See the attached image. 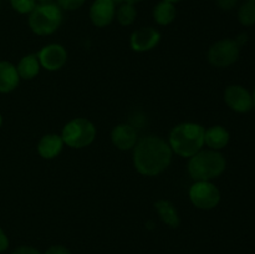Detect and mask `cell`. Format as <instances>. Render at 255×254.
Segmentation results:
<instances>
[{
    "label": "cell",
    "mask_w": 255,
    "mask_h": 254,
    "mask_svg": "<svg viewBox=\"0 0 255 254\" xmlns=\"http://www.w3.org/2000/svg\"><path fill=\"white\" fill-rule=\"evenodd\" d=\"M227 167L226 158L219 151L201 149L194 156L189 157L188 173L194 182L212 181L224 172Z\"/></svg>",
    "instance_id": "3957f363"
},
{
    "label": "cell",
    "mask_w": 255,
    "mask_h": 254,
    "mask_svg": "<svg viewBox=\"0 0 255 254\" xmlns=\"http://www.w3.org/2000/svg\"><path fill=\"white\" fill-rule=\"evenodd\" d=\"M238 0H217V5L221 7L222 10H232L236 7Z\"/></svg>",
    "instance_id": "d4e9b609"
},
{
    "label": "cell",
    "mask_w": 255,
    "mask_h": 254,
    "mask_svg": "<svg viewBox=\"0 0 255 254\" xmlns=\"http://www.w3.org/2000/svg\"><path fill=\"white\" fill-rule=\"evenodd\" d=\"M224 101L236 112H248L252 110L253 97L246 87L241 85H231L224 91Z\"/></svg>",
    "instance_id": "30bf717a"
},
{
    "label": "cell",
    "mask_w": 255,
    "mask_h": 254,
    "mask_svg": "<svg viewBox=\"0 0 255 254\" xmlns=\"http://www.w3.org/2000/svg\"><path fill=\"white\" fill-rule=\"evenodd\" d=\"M252 97H253V105L255 106V89H254V91H253V95H252Z\"/></svg>",
    "instance_id": "4dcf8cb0"
},
{
    "label": "cell",
    "mask_w": 255,
    "mask_h": 254,
    "mask_svg": "<svg viewBox=\"0 0 255 254\" xmlns=\"http://www.w3.org/2000/svg\"><path fill=\"white\" fill-rule=\"evenodd\" d=\"M238 20L244 26H252L255 24V2L247 1L239 7Z\"/></svg>",
    "instance_id": "ffe728a7"
},
{
    "label": "cell",
    "mask_w": 255,
    "mask_h": 254,
    "mask_svg": "<svg viewBox=\"0 0 255 254\" xmlns=\"http://www.w3.org/2000/svg\"><path fill=\"white\" fill-rule=\"evenodd\" d=\"M163 1H168V2H172V4H176V2L182 1V0H163Z\"/></svg>",
    "instance_id": "f1b7e54d"
},
{
    "label": "cell",
    "mask_w": 255,
    "mask_h": 254,
    "mask_svg": "<svg viewBox=\"0 0 255 254\" xmlns=\"http://www.w3.org/2000/svg\"><path fill=\"white\" fill-rule=\"evenodd\" d=\"M65 143L61 134L47 133L40 138L37 143V153L45 159H52L61 153Z\"/></svg>",
    "instance_id": "4fadbf2b"
},
{
    "label": "cell",
    "mask_w": 255,
    "mask_h": 254,
    "mask_svg": "<svg viewBox=\"0 0 255 254\" xmlns=\"http://www.w3.org/2000/svg\"><path fill=\"white\" fill-rule=\"evenodd\" d=\"M44 254H71L67 247L61 246V244H55V246L49 247Z\"/></svg>",
    "instance_id": "603a6c76"
},
{
    "label": "cell",
    "mask_w": 255,
    "mask_h": 254,
    "mask_svg": "<svg viewBox=\"0 0 255 254\" xmlns=\"http://www.w3.org/2000/svg\"><path fill=\"white\" fill-rule=\"evenodd\" d=\"M161 40V34L157 29L151 26L139 27L132 32L129 37L131 49L136 52H147L153 50Z\"/></svg>",
    "instance_id": "9c48e42d"
},
{
    "label": "cell",
    "mask_w": 255,
    "mask_h": 254,
    "mask_svg": "<svg viewBox=\"0 0 255 254\" xmlns=\"http://www.w3.org/2000/svg\"><path fill=\"white\" fill-rule=\"evenodd\" d=\"M111 141L117 149L128 151L133 149L138 141L137 131L133 126L128 124H120L111 131Z\"/></svg>",
    "instance_id": "7c38bea8"
},
{
    "label": "cell",
    "mask_w": 255,
    "mask_h": 254,
    "mask_svg": "<svg viewBox=\"0 0 255 254\" xmlns=\"http://www.w3.org/2000/svg\"><path fill=\"white\" fill-rule=\"evenodd\" d=\"M61 137L64 143L70 148H85L96 138V127L90 120L77 117L65 125Z\"/></svg>",
    "instance_id": "5b68a950"
},
{
    "label": "cell",
    "mask_w": 255,
    "mask_h": 254,
    "mask_svg": "<svg viewBox=\"0 0 255 254\" xmlns=\"http://www.w3.org/2000/svg\"><path fill=\"white\" fill-rule=\"evenodd\" d=\"M239 51H241V46L236 40L223 39L214 42L209 47L207 57H208L209 64L213 65L214 67L223 69V67L231 66L238 60Z\"/></svg>",
    "instance_id": "52a82bcc"
},
{
    "label": "cell",
    "mask_w": 255,
    "mask_h": 254,
    "mask_svg": "<svg viewBox=\"0 0 255 254\" xmlns=\"http://www.w3.org/2000/svg\"><path fill=\"white\" fill-rule=\"evenodd\" d=\"M111 1H114L115 4H122V2H125V0H111Z\"/></svg>",
    "instance_id": "f546056e"
},
{
    "label": "cell",
    "mask_w": 255,
    "mask_h": 254,
    "mask_svg": "<svg viewBox=\"0 0 255 254\" xmlns=\"http://www.w3.org/2000/svg\"><path fill=\"white\" fill-rule=\"evenodd\" d=\"M36 1H39L40 4H46V2H52L54 0H36Z\"/></svg>",
    "instance_id": "83f0119b"
},
{
    "label": "cell",
    "mask_w": 255,
    "mask_h": 254,
    "mask_svg": "<svg viewBox=\"0 0 255 254\" xmlns=\"http://www.w3.org/2000/svg\"><path fill=\"white\" fill-rule=\"evenodd\" d=\"M172 156L173 152L166 139L146 136L133 147V166L142 176L156 177L168 168Z\"/></svg>",
    "instance_id": "6da1fadb"
},
{
    "label": "cell",
    "mask_w": 255,
    "mask_h": 254,
    "mask_svg": "<svg viewBox=\"0 0 255 254\" xmlns=\"http://www.w3.org/2000/svg\"><path fill=\"white\" fill-rule=\"evenodd\" d=\"M85 4V0H57V6L65 11H75Z\"/></svg>",
    "instance_id": "7402d4cb"
},
{
    "label": "cell",
    "mask_w": 255,
    "mask_h": 254,
    "mask_svg": "<svg viewBox=\"0 0 255 254\" xmlns=\"http://www.w3.org/2000/svg\"><path fill=\"white\" fill-rule=\"evenodd\" d=\"M62 10L54 2L36 5L29 14V27L39 36L52 35L62 24Z\"/></svg>",
    "instance_id": "277c9868"
},
{
    "label": "cell",
    "mask_w": 255,
    "mask_h": 254,
    "mask_svg": "<svg viewBox=\"0 0 255 254\" xmlns=\"http://www.w3.org/2000/svg\"><path fill=\"white\" fill-rule=\"evenodd\" d=\"M7 247H9V238L5 234V232L0 228V253L6 251Z\"/></svg>",
    "instance_id": "484cf974"
},
{
    "label": "cell",
    "mask_w": 255,
    "mask_h": 254,
    "mask_svg": "<svg viewBox=\"0 0 255 254\" xmlns=\"http://www.w3.org/2000/svg\"><path fill=\"white\" fill-rule=\"evenodd\" d=\"M122 26H129L134 22L137 17V10L134 5L128 2H122L119 9L116 10V16H115Z\"/></svg>",
    "instance_id": "d6986e66"
},
{
    "label": "cell",
    "mask_w": 255,
    "mask_h": 254,
    "mask_svg": "<svg viewBox=\"0 0 255 254\" xmlns=\"http://www.w3.org/2000/svg\"><path fill=\"white\" fill-rule=\"evenodd\" d=\"M141 1H143V0H125V2H128V4H132V5H136Z\"/></svg>",
    "instance_id": "4316f807"
},
{
    "label": "cell",
    "mask_w": 255,
    "mask_h": 254,
    "mask_svg": "<svg viewBox=\"0 0 255 254\" xmlns=\"http://www.w3.org/2000/svg\"><path fill=\"white\" fill-rule=\"evenodd\" d=\"M229 142V132L223 126H212L204 131V144L209 149L219 151L224 148Z\"/></svg>",
    "instance_id": "2e32d148"
},
{
    "label": "cell",
    "mask_w": 255,
    "mask_h": 254,
    "mask_svg": "<svg viewBox=\"0 0 255 254\" xmlns=\"http://www.w3.org/2000/svg\"><path fill=\"white\" fill-rule=\"evenodd\" d=\"M40 66L47 71H57L67 62V51L62 45L49 44L37 52Z\"/></svg>",
    "instance_id": "ba28073f"
},
{
    "label": "cell",
    "mask_w": 255,
    "mask_h": 254,
    "mask_svg": "<svg viewBox=\"0 0 255 254\" xmlns=\"http://www.w3.org/2000/svg\"><path fill=\"white\" fill-rule=\"evenodd\" d=\"M154 208H156V212L164 224H167L171 228H178L179 224H181V217H179L176 206L171 201L158 199L154 203Z\"/></svg>",
    "instance_id": "9a60e30c"
},
{
    "label": "cell",
    "mask_w": 255,
    "mask_h": 254,
    "mask_svg": "<svg viewBox=\"0 0 255 254\" xmlns=\"http://www.w3.org/2000/svg\"><path fill=\"white\" fill-rule=\"evenodd\" d=\"M36 0H10L12 9L19 14H30L36 7Z\"/></svg>",
    "instance_id": "44dd1931"
},
{
    "label": "cell",
    "mask_w": 255,
    "mask_h": 254,
    "mask_svg": "<svg viewBox=\"0 0 255 254\" xmlns=\"http://www.w3.org/2000/svg\"><path fill=\"white\" fill-rule=\"evenodd\" d=\"M204 128L196 122H182L172 128L168 144L172 152L183 158H189L204 146Z\"/></svg>",
    "instance_id": "7a4b0ae2"
},
{
    "label": "cell",
    "mask_w": 255,
    "mask_h": 254,
    "mask_svg": "<svg viewBox=\"0 0 255 254\" xmlns=\"http://www.w3.org/2000/svg\"><path fill=\"white\" fill-rule=\"evenodd\" d=\"M1 125H2V116L1 114H0V127H1Z\"/></svg>",
    "instance_id": "1f68e13d"
},
{
    "label": "cell",
    "mask_w": 255,
    "mask_h": 254,
    "mask_svg": "<svg viewBox=\"0 0 255 254\" xmlns=\"http://www.w3.org/2000/svg\"><path fill=\"white\" fill-rule=\"evenodd\" d=\"M40 62L37 59V54H27L19 61L16 65L17 74H19L20 79L22 80H32L39 75Z\"/></svg>",
    "instance_id": "e0dca14e"
},
{
    "label": "cell",
    "mask_w": 255,
    "mask_h": 254,
    "mask_svg": "<svg viewBox=\"0 0 255 254\" xmlns=\"http://www.w3.org/2000/svg\"><path fill=\"white\" fill-rule=\"evenodd\" d=\"M12 254H42L39 249L34 248L31 246H21V247H17Z\"/></svg>",
    "instance_id": "cb8c5ba5"
},
{
    "label": "cell",
    "mask_w": 255,
    "mask_h": 254,
    "mask_svg": "<svg viewBox=\"0 0 255 254\" xmlns=\"http://www.w3.org/2000/svg\"><path fill=\"white\" fill-rule=\"evenodd\" d=\"M248 1H253V2H255V0H248Z\"/></svg>",
    "instance_id": "d6a6232c"
},
{
    "label": "cell",
    "mask_w": 255,
    "mask_h": 254,
    "mask_svg": "<svg viewBox=\"0 0 255 254\" xmlns=\"http://www.w3.org/2000/svg\"><path fill=\"white\" fill-rule=\"evenodd\" d=\"M176 16L177 10L174 4H172V2L163 1L162 0L153 9V20L158 25H162V26L172 24L174 21V19H176Z\"/></svg>",
    "instance_id": "ac0fdd59"
},
{
    "label": "cell",
    "mask_w": 255,
    "mask_h": 254,
    "mask_svg": "<svg viewBox=\"0 0 255 254\" xmlns=\"http://www.w3.org/2000/svg\"><path fill=\"white\" fill-rule=\"evenodd\" d=\"M189 199L196 208L209 211L216 208L221 202V192L211 181H197L188 192Z\"/></svg>",
    "instance_id": "8992f818"
},
{
    "label": "cell",
    "mask_w": 255,
    "mask_h": 254,
    "mask_svg": "<svg viewBox=\"0 0 255 254\" xmlns=\"http://www.w3.org/2000/svg\"><path fill=\"white\" fill-rule=\"evenodd\" d=\"M116 16V4L111 0H95L90 6V20L97 27L111 24Z\"/></svg>",
    "instance_id": "8fae6325"
},
{
    "label": "cell",
    "mask_w": 255,
    "mask_h": 254,
    "mask_svg": "<svg viewBox=\"0 0 255 254\" xmlns=\"http://www.w3.org/2000/svg\"><path fill=\"white\" fill-rule=\"evenodd\" d=\"M16 66L9 61H0V92L9 94L14 91L20 82Z\"/></svg>",
    "instance_id": "5bb4252c"
}]
</instances>
